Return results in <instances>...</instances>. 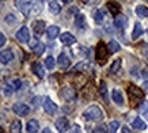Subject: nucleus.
Here are the masks:
<instances>
[{
    "mask_svg": "<svg viewBox=\"0 0 148 133\" xmlns=\"http://www.w3.org/2000/svg\"><path fill=\"white\" fill-rule=\"evenodd\" d=\"M83 115H84L86 120H90V121H99L103 118V111L101 107L98 106H90L87 107L84 110V113H83Z\"/></svg>",
    "mask_w": 148,
    "mask_h": 133,
    "instance_id": "f257e3e1",
    "label": "nucleus"
},
{
    "mask_svg": "<svg viewBox=\"0 0 148 133\" xmlns=\"http://www.w3.org/2000/svg\"><path fill=\"white\" fill-rule=\"evenodd\" d=\"M128 95H129L130 102L133 105H139V103L144 102V93L143 90H140L136 86H129L128 87Z\"/></svg>",
    "mask_w": 148,
    "mask_h": 133,
    "instance_id": "f03ea898",
    "label": "nucleus"
},
{
    "mask_svg": "<svg viewBox=\"0 0 148 133\" xmlns=\"http://www.w3.org/2000/svg\"><path fill=\"white\" fill-rule=\"evenodd\" d=\"M109 49L108 46L103 44V42H99L98 46H97V54H95V58H97V61L99 64H105V62L108 61V57H109Z\"/></svg>",
    "mask_w": 148,
    "mask_h": 133,
    "instance_id": "7ed1b4c3",
    "label": "nucleus"
},
{
    "mask_svg": "<svg viewBox=\"0 0 148 133\" xmlns=\"http://www.w3.org/2000/svg\"><path fill=\"white\" fill-rule=\"evenodd\" d=\"M60 95H61V98H63L64 101H67V102H73V101L76 99V91H75V88L71 87V86L63 87Z\"/></svg>",
    "mask_w": 148,
    "mask_h": 133,
    "instance_id": "20e7f679",
    "label": "nucleus"
},
{
    "mask_svg": "<svg viewBox=\"0 0 148 133\" xmlns=\"http://www.w3.org/2000/svg\"><path fill=\"white\" fill-rule=\"evenodd\" d=\"M16 7L19 8V11L25 15V16H30V12H32L33 8V1H27V0H16L15 1Z\"/></svg>",
    "mask_w": 148,
    "mask_h": 133,
    "instance_id": "39448f33",
    "label": "nucleus"
},
{
    "mask_svg": "<svg viewBox=\"0 0 148 133\" xmlns=\"http://www.w3.org/2000/svg\"><path fill=\"white\" fill-rule=\"evenodd\" d=\"M12 110H14V113H15V114L21 115V117H25V115L29 114L30 109H29V106H27V105H25V103L18 102V103H15V105L12 106Z\"/></svg>",
    "mask_w": 148,
    "mask_h": 133,
    "instance_id": "423d86ee",
    "label": "nucleus"
},
{
    "mask_svg": "<svg viewBox=\"0 0 148 133\" xmlns=\"http://www.w3.org/2000/svg\"><path fill=\"white\" fill-rule=\"evenodd\" d=\"M16 38H18L19 42H23V44H26L30 41V31L27 27L23 26L22 29H19L18 33H16Z\"/></svg>",
    "mask_w": 148,
    "mask_h": 133,
    "instance_id": "0eeeda50",
    "label": "nucleus"
},
{
    "mask_svg": "<svg viewBox=\"0 0 148 133\" xmlns=\"http://www.w3.org/2000/svg\"><path fill=\"white\" fill-rule=\"evenodd\" d=\"M44 110L48 113V114L53 115L56 111H57V105L50 99V98H45V101H44Z\"/></svg>",
    "mask_w": 148,
    "mask_h": 133,
    "instance_id": "6e6552de",
    "label": "nucleus"
},
{
    "mask_svg": "<svg viewBox=\"0 0 148 133\" xmlns=\"http://www.w3.org/2000/svg\"><path fill=\"white\" fill-rule=\"evenodd\" d=\"M56 129H57L60 133H65L68 129H69V121H68L67 118H64V117L58 118V120L56 121Z\"/></svg>",
    "mask_w": 148,
    "mask_h": 133,
    "instance_id": "1a4fd4ad",
    "label": "nucleus"
},
{
    "mask_svg": "<svg viewBox=\"0 0 148 133\" xmlns=\"http://www.w3.org/2000/svg\"><path fill=\"white\" fill-rule=\"evenodd\" d=\"M12 58H14V53L11 49H4V50L0 52V62L1 64H8Z\"/></svg>",
    "mask_w": 148,
    "mask_h": 133,
    "instance_id": "9d476101",
    "label": "nucleus"
},
{
    "mask_svg": "<svg viewBox=\"0 0 148 133\" xmlns=\"http://www.w3.org/2000/svg\"><path fill=\"white\" fill-rule=\"evenodd\" d=\"M57 64L61 69H67L68 66H69V64H71V60H69V57L65 53H61L57 58Z\"/></svg>",
    "mask_w": 148,
    "mask_h": 133,
    "instance_id": "9b49d317",
    "label": "nucleus"
},
{
    "mask_svg": "<svg viewBox=\"0 0 148 133\" xmlns=\"http://www.w3.org/2000/svg\"><path fill=\"white\" fill-rule=\"evenodd\" d=\"M45 22L44 21H34L33 22V30L36 33L37 36H41L45 33Z\"/></svg>",
    "mask_w": 148,
    "mask_h": 133,
    "instance_id": "f8f14e48",
    "label": "nucleus"
},
{
    "mask_svg": "<svg viewBox=\"0 0 148 133\" xmlns=\"http://www.w3.org/2000/svg\"><path fill=\"white\" fill-rule=\"evenodd\" d=\"M60 40H61V42H63L64 45H73L76 42V38L72 36L71 33H64V34H61Z\"/></svg>",
    "mask_w": 148,
    "mask_h": 133,
    "instance_id": "ddd939ff",
    "label": "nucleus"
},
{
    "mask_svg": "<svg viewBox=\"0 0 148 133\" xmlns=\"http://www.w3.org/2000/svg\"><path fill=\"white\" fill-rule=\"evenodd\" d=\"M21 87H22V82H21L19 79L11 80V82H8V84H7V91L14 93V91H18Z\"/></svg>",
    "mask_w": 148,
    "mask_h": 133,
    "instance_id": "4468645a",
    "label": "nucleus"
},
{
    "mask_svg": "<svg viewBox=\"0 0 148 133\" xmlns=\"http://www.w3.org/2000/svg\"><path fill=\"white\" fill-rule=\"evenodd\" d=\"M26 129L29 133H37L40 130V122L37 120H30L26 125Z\"/></svg>",
    "mask_w": 148,
    "mask_h": 133,
    "instance_id": "2eb2a0df",
    "label": "nucleus"
},
{
    "mask_svg": "<svg viewBox=\"0 0 148 133\" xmlns=\"http://www.w3.org/2000/svg\"><path fill=\"white\" fill-rule=\"evenodd\" d=\"M108 8L114 16H118V15H120V11H121V5L118 4V3H116V1H109Z\"/></svg>",
    "mask_w": 148,
    "mask_h": 133,
    "instance_id": "dca6fc26",
    "label": "nucleus"
},
{
    "mask_svg": "<svg viewBox=\"0 0 148 133\" xmlns=\"http://www.w3.org/2000/svg\"><path fill=\"white\" fill-rule=\"evenodd\" d=\"M114 26L118 29V30H122V29H125L126 26V18L124 15H118L114 18Z\"/></svg>",
    "mask_w": 148,
    "mask_h": 133,
    "instance_id": "f3484780",
    "label": "nucleus"
},
{
    "mask_svg": "<svg viewBox=\"0 0 148 133\" xmlns=\"http://www.w3.org/2000/svg\"><path fill=\"white\" fill-rule=\"evenodd\" d=\"M46 34H48V38H50V40L57 38L58 34H60V27H58V26H50V27H48Z\"/></svg>",
    "mask_w": 148,
    "mask_h": 133,
    "instance_id": "a211bd4d",
    "label": "nucleus"
},
{
    "mask_svg": "<svg viewBox=\"0 0 148 133\" xmlns=\"http://www.w3.org/2000/svg\"><path fill=\"white\" fill-rule=\"evenodd\" d=\"M32 69L40 79H42V77L45 76V71H44V68H42V65H41L40 62H34V64L32 65Z\"/></svg>",
    "mask_w": 148,
    "mask_h": 133,
    "instance_id": "6ab92c4d",
    "label": "nucleus"
},
{
    "mask_svg": "<svg viewBox=\"0 0 148 133\" xmlns=\"http://www.w3.org/2000/svg\"><path fill=\"white\" fill-rule=\"evenodd\" d=\"M132 126H133L135 129H137V130H145V129H147V125H145V122H144L141 118H139V117L133 120V122H132Z\"/></svg>",
    "mask_w": 148,
    "mask_h": 133,
    "instance_id": "aec40b11",
    "label": "nucleus"
},
{
    "mask_svg": "<svg viewBox=\"0 0 148 133\" xmlns=\"http://www.w3.org/2000/svg\"><path fill=\"white\" fill-rule=\"evenodd\" d=\"M112 97H113V101H114L117 105H124V97H122L121 91H118V90H113Z\"/></svg>",
    "mask_w": 148,
    "mask_h": 133,
    "instance_id": "412c9836",
    "label": "nucleus"
},
{
    "mask_svg": "<svg viewBox=\"0 0 148 133\" xmlns=\"http://www.w3.org/2000/svg\"><path fill=\"white\" fill-rule=\"evenodd\" d=\"M105 10L102 8H98V10H95L94 11V21L97 23H102L103 22V19H105Z\"/></svg>",
    "mask_w": 148,
    "mask_h": 133,
    "instance_id": "4be33fe9",
    "label": "nucleus"
},
{
    "mask_svg": "<svg viewBox=\"0 0 148 133\" xmlns=\"http://www.w3.org/2000/svg\"><path fill=\"white\" fill-rule=\"evenodd\" d=\"M136 14H137V16L140 18H147L148 16V7L147 5H137L136 7Z\"/></svg>",
    "mask_w": 148,
    "mask_h": 133,
    "instance_id": "5701e85b",
    "label": "nucleus"
},
{
    "mask_svg": "<svg viewBox=\"0 0 148 133\" xmlns=\"http://www.w3.org/2000/svg\"><path fill=\"white\" fill-rule=\"evenodd\" d=\"M99 94H101V97L103 98V101L108 103V102H109V98H108V87H106V83H105V82H101Z\"/></svg>",
    "mask_w": 148,
    "mask_h": 133,
    "instance_id": "b1692460",
    "label": "nucleus"
},
{
    "mask_svg": "<svg viewBox=\"0 0 148 133\" xmlns=\"http://www.w3.org/2000/svg\"><path fill=\"white\" fill-rule=\"evenodd\" d=\"M143 27L140 23H135V27H133V31H132V38L136 40V38H139L141 34H143Z\"/></svg>",
    "mask_w": 148,
    "mask_h": 133,
    "instance_id": "393cba45",
    "label": "nucleus"
},
{
    "mask_svg": "<svg viewBox=\"0 0 148 133\" xmlns=\"http://www.w3.org/2000/svg\"><path fill=\"white\" fill-rule=\"evenodd\" d=\"M108 49H109V52H110V53H117V52L121 49V46H120V44H118L116 40H112L110 42H109V45H108Z\"/></svg>",
    "mask_w": 148,
    "mask_h": 133,
    "instance_id": "a878e982",
    "label": "nucleus"
},
{
    "mask_svg": "<svg viewBox=\"0 0 148 133\" xmlns=\"http://www.w3.org/2000/svg\"><path fill=\"white\" fill-rule=\"evenodd\" d=\"M121 65H122L121 58H117V60H114V61H113V64L110 65V72H112V73H117V72L121 69Z\"/></svg>",
    "mask_w": 148,
    "mask_h": 133,
    "instance_id": "bb28decb",
    "label": "nucleus"
},
{
    "mask_svg": "<svg viewBox=\"0 0 148 133\" xmlns=\"http://www.w3.org/2000/svg\"><path fill=\"white\" fill-rule=\"evenodd\" d=\"M41 4H42L41 1L33 3V8H32V12H30V16H37V15L41 12V10H42V5Z\"/></svg>",
    "mask_w": 148,
    "mask_h": 133,
    "instance_id": "cd10ccee",
    "label": "nucleus"
},
{
    "mask_svg": "<svg viewBox=\"0 0 148 133\" xmlns=\"http://www.w3.org/2000/svg\"><path fill=\"white\" fill-rule=\"evenodd\" d=\"M11 133H22V124L19 120L12 121L11 124Z\"/></svg>",
    "mask_w": 148,
    "mask_h": 133,
    "instance_id": "c85d7f7f",
    "label": "nucleus"
},
{
    "mask_svg": "<svg viewBox=\"0 0 148 133\" xmlns=\"http://www.w3.org/2000/svg\"><path fill=\"white\" fill-rule=\"evenodd\" d=\"M49 10L52 14H58L61 11V5L58 4V1H49Z\"/></svg>",
    "mask_w": 148,
    "mask_h": 133,
    "instance_id": "c756f323",
    "label": "nucleus"
},
{
    "mask_svg": "<svg viewBox=\"0 0 148 133\" xmlns=\"http://www.w3.org/2000/svg\"><path fill=\"white\" fill-rule=\"evenodd\" d=\"M75 25H76V27H79V29H84V27H86V19H84V16H83L82 14L76 15Z\"/></svg>",
    "mask_w": 148,
    "mask_h": 133,
    "instance_id": "7c9ffc66",
    "label": "nucleus"
},
{
    "mask_svg": "<svg viewBox=\"0 0 148 133\" xmlns=\"http://www.w3.org/2000/svg\"><path fill=\"white\" fill-rule=\"evenodd\" d=\"M54 65H56V60H54L52 56L46 57V60H45V66L46 68H48V69H53Z\"/></svg>",
    "mask_w": 148,
    "mask_h": 133,
    "instance_id": "2f4dec72",
    "label": "nucleus"
},
{
    "mask_svg": "<svg viewBox=\"0 0 148 133\" xmlns=\"http://www.w3.org/2000/svg\"><path fill=\"white\" fill-rule=\"evenodd\" d=\"M118 128H120V122L118 121H110V124H109V133H116Z\"/></svg>",
    "mask_w": 148,
    "mask_h": 133,
    "instance_id": "473e14b6",
    "label": "nucleus"
},
{
    "mask_svg": "<svg viewBox=\"0 0 148 133\" xmlns=\"http://www.w3.org/2000/svg\"><path fill=\"white\" fill-rule=\"evenodd\" d=\"M44 50H45V45L44 44H38V46H37V48H34L33 49V52H34V53L37 54V56H41V54L44 53Z\"/></svg>",
    "mask_w": 148,
    "mask_h": 133,
    "instance_id": "72a5a7b5",
    "label": "nucleus"
},
{
    "mask_svg": "<svg viewBox=\"0 0 148 133\" xmlns=\"http://www.w3.org/2000/svg\"><path fill=\"white\" fill-rule=\"evenodd\" d=\"M92 133H108V128H106V125H98L97 128L94 129V132Z\"/></svg>",
    "mask_w": 148,
    "mask_h": 133,
    "instance_id": "f704fd0d",
    "label": "nucleus"
},
{
    "mask_svg": "<svg viewBox=\"0 0 148 133\" xmlns=\"http://www.w3.org/2000/svg\"><path fill=\"white\" fill-rule=\"evenodd\" d=\"M139 111H140V113H143V114H145V113L148 111V102H147V101H144V102L140 103Z\"/></svg>",
    "mask_w": 148,
    "mask_h": 133,
    "instance_id": "c9c22d12",
    "label": "nucleus"
},
{
    "mask_svg": "<svg viewBox=\"0 0 148 133\" xmlns=\"http://www.w3.org/2000/svg\"><path fill=\"white\" fill-rule=\"evenodd\" d=\"M5 22H7V23H15V22H16L15 15H14V14H8V15L5 16Z\"/></svg>",
    "mask_w": 148,
    "mask_h": 133,
    "instance_id": "e433bc0d",
    "label": "nucleus"
},
{
    "mask_svg": "<svg viewBox=\"0 0 148 133\" xmlns=\"http://www.w3.org/2000/svg\"><path fill=\"white\" fill-rule=\"evenodd\" d=\"M69 133H82V129L79 125H73L71 128V130H69Z\"/></svg>",
    "mask_w": 148,
    "mask_h": 133,
    "instance_id": "4c0bfd02",
    "label": "nucleus"
},
{
    "mask_svg": "<svg viewBox=\"0 0 148 133\" xmlns=\"http://www.w3.org/2000/svg\"><path fill=\"white\" fill-rule=\"evenodd\" d=\"M38 44H40V41L37 40V38H34V40L30 41V48H32V49L37 48V46H38Z\"/></svg>",
    "mask_w": 148,
    "mask_h": 133,
    "instance_id": "58836bf2",
    "label": "nucleus"
},
{
    "mask_svg": "<svg viewBox=\"0 0 148 133\" xmlns=\"http://www.w3.org/2000/svg\"><path fill=\"white\" fill-rule=\"evenodd\" d=\"M5 41H7V38H5V36L3 34V33H0V48L3 46V45L5 44Z\"/></svg>",
    "mask_w": 148,
    "mask_h": 133,
    "instance_id": "ea45409f",
    "label": "nucleus"
},
{
    "mask_svg": "<svg viewBox=\"0 0 148 133\" xmlns=\"http://www.w3.org/2000/svg\"><path fill=\"white\" fill-rule=\"evenodd\" d=\"M121 132L122 133H132V132H130V129L128 128V126H124V128L121 129Z\"/></svg>",
    "mask_w": 148,
    "mask_h": 133,
    "instance_id": "a19ab883",
    "label": "nucleus"
},
{
    "mask_svg": "<svg viewBox=\"0 0 148 133\" xmlns=\"http://www.w3.org/2000/svg\"><path fill=\"white\" fill-rule=\"evenodd\" d=\"M141 75H143L144 77H147V76H148V68H147V69H145V68H144L143 71H141Z\"/></svg>",
    "mask_w": 148,
    "mask_h": 133,
    "instance_id": "79ce46f5",
    "label": "nucleus"
},
{
    "mask_svg": "<svg viewBox=\"0 0 148 133\" xmlns=\"http://www.w3.org/2000/svg\"><path fill=\"white\" fill-rule=\"evenodd\" d=\"M144 91L148 94V80L147 82H144Z\"/></svg>",
    "mask_w": 148,
    "mask_h": 133,
    "instance_id": "37998d69",
    "label": "nucleus"
},
{
    "mask_svg": "<svg viewBox=\"0 0 148 133\" xmlns=\"http://www.w3.org/2000/svg\"><path fill=\"white\" fill-rule=\"evenodd\" d=\"M144 56H145V60H147V62H148V46H147V49L144 50Z\"/></svg>",
    "mask_w": 148,
    "mask_h": 133,
    "instance_id": "c03bdc74",
    "label": "nucleus"
},
{
    "mask_svg": "<svg viewBox=\"0 0 148 133\" xmlns=\"http://www.w3.org/2000/svg\"><path fill=\"white\" fill-rule=\"evenodd\" d=\"M41 133H53V132H52V130H50L49 128H45V129H44V130H42Z\"/></svg>",
    "mask_w": 148,
    "mask_h": 133,
    "instance_id": "a18cd8bd",
    "label": "nucleus"
},
{
    "mask_svg": "<svg viewBox=\"0 0 148 133\" xmlns=\"http://www.w3.org/2000/svg\"><path fill=\"white\" fill-rule=\"evenodd\" d=\"M3 5H4V3H3V1H0V8H3Z\"/></svg>",
    "mask_w": 148,
    "mask_h": 133,
    "instance_id": "49530a36",
    "label": "nucleus"
},
{
    "mask_svg": "<svg viewBox=\"0 0 148 133\" xmlns=\"http://www.w3.org/2000/svg\"><path fill=\"white\" fill-rule=\"evenodd\" d=\"M145 118H147V120H148V111H147V113H145Z\"/></svg>",
    "mask_w": 148,
    "mask_h": 133,
    "instance_id": "de8ad7c7",
    "label": "nucleus"
},
{
    "mask_svg": "<svg viewBox=\"0 0 148 133\" xmlns=\"http://www.w3.org/2000/svg\"><path fill=\"white\" fill-rule=\"evenodd\" d=\"M0 133H4V132H3V130H0Z\"/></svg>",
    "mask_w": 148,
    "mask_h": 133,
    "instance_id": "09e8293b",
    "label": "nucleus"
},
{
    "mask_svg": "<svg viewBox=\"0 0 148 133\" xmlns=\"http://www.w3.org/2000/svg\"><path fill=\"white\" fill-rule=\"evenodd\" d=\"M147 34H148V30H147Z\"/></svg>",
    "mask_w": 148,
    "mask_h": 133,
    "instance_id": "8fccbe9b",
    "label": "nucleus"
}]
</instances>
